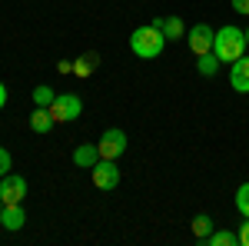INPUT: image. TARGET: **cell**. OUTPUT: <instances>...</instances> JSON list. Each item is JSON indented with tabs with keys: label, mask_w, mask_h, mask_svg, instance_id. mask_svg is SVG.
<instances>
[{
	"label": "cell",
	"mask_w": 249,
	"mask_h": 246,
	"mask_svg": "<svg viewBox=\"0 0 249 246\" xmlns=\"http://www.w3.org/2000/svg\"><path fill=\"white\" fill-rule=\"evenodd\" d=\"M166 47V37H163V27L160 23H146V27H136L130 34V50H133L140 60H153L163 54Z\"/></svg>",
	"instance_id": "7a4b0ae2"
},
{
	"label": "cell",
	"mask_w": 249,
	"mask_h": 246,
	"mask_svg": "<svg viewBox=\"0 0 249 246\" xmlns=\"http://www.w3.org/2000/svg\"><path fill=\"white\" fill-rule=\"evenodd\" d=\"M236 209H239L243 220H249V183H243V187L236 189Z\"/></svg>",
	"instance_id": "ac0fdd59"
},
{
	"label": "cell",
	"mask_w": 249,
	"mask_h": 246,
	"mask_svg": "<svg viewBox=\"0 0 249 246\" xmlns=\"http://www.w3.org/2000/svg\"><path fill=\"white\" fill-rule=\"evenodd\" d=\"M50 114H53L57 123H70V120H77L83 114V100L77 94H57L53 103H50Z\"/></svg>",
	"instance_id": "277c9868"
},
{
	"label": "cell",
	"mask_w": 249,
	"mask_h": 246,
	"mask_svg": "<svg viewBox=\"0 0 249 246\" xmlns=\"http://www.w3.org/2000/svg\"><path fill=\"white\" fill-rule=\"evenodd\" d=\"M163 37L170 40H186V23L179 17H163Z\"/></svg>",
	"instance_id": "7c38bea8"
},
{
	"label": "cell",
	"mask_w": 249,
	"mask_h": 246,
	"mask_svg": "<svg viewBox=\"0 0 249 246\" xmlns=\"http://www.w3.org/2000/svg\"><path fill=\"white\" fill-rule=\"evenodd\" d=\"M23 196H27V180L23 176H17V173L0 176V200L3 203H23Z\"/></svg>",
	"instance_id": "52a82bcc"
},
{
	"label": "cell",
	"mask_w": 249,
	"mask_h": 246,
	"mask_svg": "<svg viewBox=\"0 0 249 246\" xmlns=\"http://www.w3.org/2000/svg\"><path fill=\"white\" fill-rule=\"evenodd\" d=\"M0 223H3L7 233H17V229L27 227V209L20 207V203H7L3 213H0Z\"/></svg>",
	"instance_id": "9c48e42d"
},
{
	"label": "cell",
	"mask_w": 249,
	"mask_h": 246,
	"mask_svg": "<svg viewBox=\"0 0 249 246\" xmlns=\"http://www.w3.org/2000/svg\"><path fill=\"white\" fill-rule=\"evenodd\" d=\"M213 40H216V30H213L210 23H196L186 30V43H190V50L196 57H203V54H210L213 50Z\"/></svg>",
	"instance_id": "8992f818"
},
{
	"label": "cell",
	"mask_w": 249,
	"mask_h": 246,
	"mask_svg": "<svg viewBox=\"0 0 249 246\" xmlns=\"http://www.w3.org/2000/svg\"><path fill=\"white\" fill-rule=\"evenodd\" d=\"M53 123H57V120H53V114H50V107H34V114H30V130L34 133L43 136V133L53 130Z\"/></svg>",
	"instance_id": "30bf717a"
},
{
	"label": "cell",
	"mask_w": 249,
	"mask_h": 246,
	"mask_svg": "<svg viewBox=\"0 0 249 246\" xmlns=\"http://www.w3.org/2000/svg\"><path fill=\"white\" fill-rule=\"evenodd\" d=\"M3 207H7V203H3V200H0V213H3Z\"/></svg>",
	"instance_id": "d4e9b609"
},
{
	"label": "cell",
	"mask_w": 249,
	"mask_h": 246,
	"mask_svg": "<svg viewBox=\"0 0 249 246\" xmlns=\"http://www.w3.org/2000/svg\"><path fill=\"white\" fill-rule=\"evenodd\" d=\"M96 60H100L96 54H83V57L73 63V74H77V76H90L96 70Z\"/></svg>",
	"instance_id": "9a60e30c"
},
{
	"label": "cell",
	"mask_w": 249,
	"mask_h": 246,
	"mask_svg": "<svg viewBox=\"0 0 249 246\" xmlns=\"http://www.w3.org/2000/svg\"><path fill=\"white\" fill-rule=\"evenodd\" d=\"M206 243H210V246H236V243H239V233H230V229H213L210 236H206Z\"/></svg>",
	"instance_id": "5bb4252c"
},
{
	"label": "cell",
	"mask_w": 249,
	"mask_h": 246,
	"mask_svg": "<svg viewBox=\"0 0 249 246\" xmlns=\"http://www.w3.org/2000/svg\"><path fill=\"white\" fill-rule=\"evenodd\" d=\"M239 246H249V220H243L239 227Z\"/></svg>",
	"instance_id": "44dd1931"
},
{
	"label": "cell",
	"mask_w": 249,
	"mask_h": 246,
	"mask_svg": "<svg viewBox=\"0 0 249 246\" xmlns=\"http://www.w3.org/2000/svg\"><path fill=\"white\" fill-rule=\"evenodd\" d=\"M232 10L243 14V17H249V0H232Z\"/></svg>",
	"instance_id": "ffe728a7"
},
{
	"label": "cell",
	"mask_w": 249,
	"mask_h": 246,
	"mask_svg": "<svg viewBox=\"0 0 249 246\" xmlns=\"http://www.w3.org/2000/svg\"><path fill=\"white\" fill-rule=\"evenodd\" d=\"M96 150H100V160H120L126 153V133L120 130V127L103 130V136L96 140Z\"/></svg>",
	"instance_id": "3957f363"
},
{
	"label": "cell",
	"mask_w": 249,
	"mask_h": 246,
	"mask_svg": "<svg viewBox=\"0 0 249 246\" xmlns=\"http://www.w3.org/2000/svg\"><path fill=\"white\" fill-rule=\"evenodd\" d=\"M96 189H116L120 187V170H116V160H96V167L90 170Z\"/></svg>",
	"instance_id": "5b68a950"
},
{
	"label": "cell",
	"mask_w": 249,
	"mask_h": 246,
	"mask_svg": "<svg viewBox=\"0 0 249 246\" xmlns=\"http://www.w3.org/2000/svg\"><path fill=\"white\" fill-rule=\"evenodd\" d=\"M246 47H249V27H246Z\"/></svg>",
	"instance_id": "cb8c5ba5"
},
{
	"label": "cell",
	"mask_w": 249,
	"mask_h": 246,
	"mask_svg": "<svg viewBox=\"0 0 249 246\" xmlns=\"http://www.w3.org/2000/svg\"><path fill=\"white\" fill-rule=\"evenodd\" d=\"M210 233H213V220L206 213H199V216L193 220V236H196V240H206Z\"/></svg>",
	"instance_id": "2e32d148"
},
{
	"label": "cell",
	"mask_w": 249,
	"mask_h": 246,
	"mask_svg": "<svg viewBox=\"0 0 249 246\" xmlns=\"http://www.w3.org/2000/svg\"><path fill=\"white\" fill-rule=\"evenodd\" d=\"M53 96H57V90H53V87L40 83L37 90H34V107H50V103H53Z\"/></svg>",
	"instance_id": "e0dca14e"
},
{
	"label": "cell",
	"mask_w": 249,
	"mask_h": 246,
	"mask_svg": "<svg viewBox=\"0 0 249 246\" xmlns=\"http://www.w3.org/2000/svg\"><path fill=\"white\" fill-rule=\"evenodd\" d=\"M7 96H10V94H7V87H3V83H0V110H3V107H7Z\"/></svg>",
	"instance_id": "603a6c76"
},
{
	"label": "cell",
	"mask_w": 249,
	"mask_h": 246,
	"mask_svg": "<svg viewBox=\"0 0 249 246\" xmlns=\"http://www.w3.org/2000/svg\"><path fill=\"white\" fill-rule=\"evenodd\" d=\"M230 87L236 90V94H249V57H246V54H243L239 60H232Z\"/></svg>",
	"instance_id": "ba28073f"
},
{
	"label": "cell",
	"mask_w": 249,
	"mask_h": 246,
	"mask_svg": "<svg viewBox=\"0 0 249 246\" xmlns=\"http://www.w3.org/2000/svg\"><path fill=\"white\" fill-rule=\"evenodd\" d=\"M246 50H249V47H246V30H239V27H232V23H226V27L216 30L213 54L219 57V63H232V60L243 57Z\"/></svg>",
	"instance_id": "6da1fadb"
},
{
	"label": "cell",
	"mask_w": 249,
	"mask_h": 246,
	"mask_svg": "<svg viewBox=\"0 0 249 246\" xmlns=\"http://www.w3.org/2000/svg\"><path fill=\"white\" fill-rule=\"evenodd\" d=\"M7 173H10V150L0 147V176H7Z\"/></svg>",
	"instance_id": "d6986e66"
},
{
	"label": "cell",
	"mask_w": 249,
	"mask_h": 246,
	"mask_svg": "<svg viewBox=\"0 0 249 246\" xmlns=\"http://www.w3.org/2000/svg\"><path fill=\"white\" fill-rule=\"evenodd\" d=\"M57 70H60V74H73V63H67V60H60V63H57Z\"/></svg>",
	"instance_id": "7402d4cb"
},
{
	"label": "cell",
	"mask_w": 249,
	"mask_h": 246,
	"mask_svg": "<svg viewBox=\"0 0 249 246\" xmlns=\"http://www.w3.org/2000/svg\"><path fill=\"white\" fill-rule=\"evenodd\" d=\"M96 160H100V150H96V143H80L77 150H73V163H77L80 170H93Z\"/></svg>",
	"instance_id": "8fae6325"
},
{
	"label": "cell",
	"mask_w": 249,
	"mask_h": 246,
	"mask_svg": "<svg viewBox=\"0 0 249 246\" xmlns=\"http://www.w3.org/2000/svg\"><path fill=\"white\" fill-rule=\"evenodd\" d=\"M196 70H199V76H216V70H219V57L216 54H203V57H196Z\"/></svg>",
	"instance_id": "4fadbf2b"
}]
</instances>
